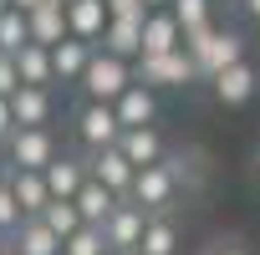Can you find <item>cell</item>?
Instances as JSON below:
<instances>
[{
    "instance_id": "obj_1",
    "label": "cell",
    "mask_w": 260,
    "mask_h": 255,
    "mask_svg": "<svg viewBox=\"0 0 260 255\" xmlns=\"http://www.w3.org/2000/svg\"><path fill=\"white\" fill-rule=\"evenodd\" d=\"M184 51H189V61H194V77L209 82V77H219L224 67L245 61V56H250V41H245L240 31L209 26V31H199V36H184Z\"/></svg>"
},
{
    "instance_id": "obj_2",
    "label": "cell",
    "mask_w": 260,
    "mask_h": 255,
    "mask_svg": "<svg viewBox=\"0 0 260 255\" xmlns=\"http://www.w3.org/2000/svg\"><path fill=\"white\" fill-rule=\"evenodd\" d=\"M179 194H184V169L174 158L153 164V169H138L133 174V189H127V199H133L143 214H164V209H179Z\"/></svg>"
},
{
    "instance_id": "obj_3",
    "label": "cell",
    "mask_w": 260,
    "mask_h": 255,
    "mask_svg": "<svg viewBox=\"0 0 260 255\" xmlns=\"http://www.w3.org/2000/svg\"><path fill=\"white\" fill-rule=\"evenodd\" d=\"M133 82H138V77H133V61H122V56H112V51H92V61H87L77 92H82V102H107V107H112Z\"/></svg>"
},
{
    "instance_id": "obj_4",
    "label": "cell",
    "mask_w": 260,
    "mask_h": 255,
    "mask_svg": "<svg viewBox=\"0 0 260 255\" xmlns=\"http://www.w3.org/2000/svg\"><path fill=\"white\" fill-rule=\"evenodd\" d=\"M61 153L56 143V128H16L6 138V169H26V174H41L51 158Z\"/></svg>"
},
{
    "instance_id": "obj_5",
    "label": "cell",
    "mask_w": 260,
    "mask_h": 255,
    "mask_svg": "<svg viewBox=\"0 0 260 255\" xmlns=\"http://www.w3.org/2000/svg\"><path fill=\"white\" fill-rule=\"evenodd\" d=\"M72 138L82 143V153L92 148H112L122 138V128H117V112L107 102H77L72 107Z\"/></svg>"
},
{
    "instance_id": "obj_6",
    "label": "cell",
    "mask_w": 260,
    "mask_h": 255,
    "mask_svg": "<svg viewBox=\"0 0 260 255\" xmlns=\"http://www.w3.org/2000/svg\"><path fill=\"white\" fill-rule=\"evenodd\" d=\"M133 77H138L148 92H169V87H189V82H199V77H194V61H189V51H169V56H138V61H133Z\"/></svg>"
},
{
    "instance_id": "obj_7",
    "label": "cell",
    "mask_w": 260,
    "mask_h": 255,
    "mask_svg": "<svg viewBox=\"0 0 260 255\" xmlns=\"http://www.w3.org/2000/svg\"><path fill=\"white\" fill-rule=\"evenodd\" d=\"M143 225H148V214H143L133 199H117V204H112V214H107L97 230H102L107 250H117V255H133V250H138V240H143Z\"/></svg>"
},
{
    "instance_id": "obj_8",
    "label": "cell",
    "mask_w": 260,
    "mask_h": 255,
    "mask_svg": "<svg viewBox=\"0 0 260 255\" xmlns=\"http://www.w3.org/2000/svg\"><path fill=\"white\" fill-rule=\"evenodd\" d=\"M209 92H214V102H219V107H245V102L260 92V67L245 56V61L224 67L219 77H209Z\"/></svg>"
},
{
    "instance_id": "obj_9",
    "label": "cell",
    "mask_w": 260,
    "mask_h": 255,
    "mask_svg": "<svg viewBox=\"0 0 260 255\" xmlns=\"http://www.w3.org/2000/svg\"><path fill=\"white\" fill-rule=\"evenodd\" d=\"M82 158H87V179H97L107 194L127 199V189H133V174H138V169L117 153V143H112V148H92V153H82Z\"/></svg>"
},
{
    "instance_id": "obj_10",
    "label": "cell",
    "mask_w": 260,
    "mask_h": 255,
    "mask_svg": "<svg viewBox=\"0 0 260 255\" xmlns=\"http://www.w3.org/2000/svg\"><path fill=\"white\" fill-rule=\"evenodd\" d=\"M117 153L133 164V169H153V164L169 158V138H164L158 122H153V128H127V133L117 138Z\"/></svg>"
},
{
    "instance_id": "obj_11",
    "label": "cell",
    "mask_w": 260,
    "mask_h": 255,
    "mask_svg": "<svg viewBox=\"0 0 260 255\" xmlns=\"http://www.w3.org/2000/svg\"><path fill=\"white\" fill-rule=\"evenodd\" d=\"M179 245H184V219H179V209H164V214H148L133 255H179Z\"/></svg>"
},
{
    "instance_id": "obj_12",
    "label": "cell",
    "mask_w": 260,
    "mask_h": 255,
    "mask_svg": "<svg viewBox=\"0 0 260 255\" xmlns=\"http://www.w3.org/2000/svg\"><path fill=\"white\" fill-rule=\"evenodd\" d=\"M41 179H46V194H51V199H77V189L87 184V158L61 148V153L41 169Z\"/></svg>"
},
{
    "instance_id": "obj_13",
    "label": "cell",
    "mask_w": 260,
    "mask_h": 255,
    "mask_svg": "<svg viewBox=\"0 0 260 255\" xmlns=\"http://www.w3.org/2000/svg\"><path fill=\"white\" fill-rule=\"evenodd\" d=\"M11 112H16V128H51L56 122V92L51 87H21L11 97Z\"/></svg>"
},
{
    "instance_id": "obj_14",
    "label": "cell",
    "mask_w": 260,
    "mask_h": 255,
    "mask_svg": "<svg viewBox=\"0 0 260 255\" xmlns=\"http://www.w3.org/2000/svg\"><path fill=\"white\" fill-rule=\"evenodd\" d=\"M112 112H117V128L127 133V128H153L158 122V92H148L143 82H133L117 102H112Z\"/></svg>"
},
{
    "instance_id": "obj_15",
    "label": "cell",
    "mask_w": 260,
    "mask_h": 255,
    "mask_svg": "<svg viewBox=\"0 0 260 255\" xmlns=\"http://www.w3.org/2000/svg\"><path fill=\"white\" fill-rule=\"evenodd\" d=\"M102 31H107V6L102 0H72L67 6V36L72 41L102 46Z\"/></svg>"
},
{
    "instance_id": "obj_16",
    "label": "cell",
    "mask_w": 260,
    "mask_h": 255,
    "mask_svg": "<svg viewBox=\"0 0 260 255\" xmlns=\"http://www.w3.org/2000/svg\"><path fill=\"white\" fill-rule=\"evenodd\" d=\"M169 51H184V31L169 11H148L143 21V51L138 56H169Z\"/></svg>"
},
{
    "instance_id": "obj_17",
    "label": "cell",
    "mask_w": 260,
    "mask_h": 255,
    "mask_svg": "<svg viewBox=\"0 0 260 255\" xmlns=\"http://www.w3.org/2000/svg\"><path fill=\"white\" fill-rule=\"evenodd\" d=\"M26 31H31V46L51 51V46L67 41V11L56 6V0H46V6H36V11L26 16Z\"/></svg>"
},
{
    "instance_id": "obj_18",
    "label": "cell",
    "mask_w": 260,
    "mask_h": 255,
    "mask_svg": "<svg viewBox=\"0 0 260 255\" xmlns=\"http://www.w3.org/2000/svg\"><path fill=\"white\" fill-rule=\"evenodd\" d=\"M0 174H6V184H11V194H16V204H21V219H36V214L51 204L41 174H26V169H0Z\"/></svg>"
},
{
    "instance_id": "obj_19",
    "label": "cell",
    "mask_w": 260,
    "mask_h": 255,
    "mask_svg": "<svg viewBox=\"0 0 260 255\" xmlns=\"http://www.w3.org/2000/svg\"><path fill=\"white\" fill-rule=\"evenodd\" d=\"M92 51L97 46H87V41H61V46H51V72H56V87H77L82 82V72H87V61H92Z\"/></svg>"
},
{
    "instance_id": "obj_20",
    "label": "cell",
    "mask_w": 260,
    "mask_h": 255,
    "mask_svg": "<svg viewBox=\"0 0 260 255\" xmlns=\"http://www.w3.org/2000/svg\"><path fill=\"white\" fill-rule=\"evenodd\" d=\"M143 21H148V16H143ZM143 21H107L97 51H112V56H122V61H138V51H143Z\"/></svg>"
},
{
    "instance_id": "obj_21",
    "label": "cell",
    "mask_w": 260,
    "mask_h": 255,
    "mask_svg": "<svg viewBox=\"0 0 260 255\" xmlns=\"http://www.w3.org/2000/svg\"><path fill=\"white\" fill-rule=\"evenodd\" d=\"M16 77H21V87H51V92H56L51 51H41V46H21V51H16Z\"/></svg>"
},
{
    "instance_id": "obj_22",
    "label": "cell",
    "mask_w": 260,
    "mask_h": 255,
    "mask_svg": "<svg viewBox=\"0 0 260 255\" xmlns=\"http://www.w3.org/2000/svg\"><path fill=\"white\" fill-rule=\"evenodd\" d=\"M11 250H16V255H61V240H56L41 219H21L16 235H11Z\"/></svg>"
},
{
    "instance_id": "obj_23",
    "label": "cell",
    "mask_w": 260,
    "mask_h": 255,
    "mask_svg": "<svg viewBox=\"0 0 260 255\" xmlns=\"http://www.w3.org/2000/svg\"><path fill=\"white\" fill-rule=\"evenodd\" d=\"M72 204H77V214H82V225H102V219L112 214V204H117V194H107V189H102L97 179H87V184L77 189V199H72Z\"/></svg>"
},
{
    "instance_id": "obj_24",
    "label": "cell",
    "mask_w": 260,
    "mask_h": 255,
    "mask_svg": "<svg viewBox=\"0 0 260 255\" xmlns=\"http://www.w3.org/2000/svg\"><path fill=\"white\" fill-rule=\"evenodd\" d=\"M169 16L179 21L184 36H199L214 26V0H169Z\"/></svg>"
},
{
    "instance_id": "obj_25",
    "label": "cell",
    "mask_w": 260,
    "mask_h": 255,
    "mask_svg": "<svg viewBox=\"0 0 260 255\" xmlns=\"http://www.w3.org/2000/svg\"><path fill=\"white\" fill-rule=\"evenodd\" d=\"M36 219H41L56 240H67V235H77V230H82V214H77V204H72V199H51Z\"/></svg>"
},
{
    "instance_id": "obj_26",
    "label": "cell",
    "mask_w": 260,
    "mask_h": 255,
    "mask_svg": "<svg viewBox=\"0 0 260 255\" xmlns=\"http://www.w3.org/2000/svg\"><path fill=\"white\" fill-rule=\"evenodd\" d=\"M21 46H31L26 16H21V11H6V16H0V56H16Z\"/></svg>"
},
{
    "instance_id": "obj_27",
    "label": "cell",
    "mask_w": 260,
    "mask_h": 255,
    "mask_svg": "<svg viewBox=\"0 0 260 255\" xmlns=\"http://www.w3.org/2000/svg\"><path fill=\"white\" fill-rule=\"evenodd\" d=\"M61 255H107V240H102V230H97V225H82L77 235H67V240H61Z\"/></svg>"
},
{
    "instance_id": "obj_28",
    "label": "cell",
    "mask_w": 260,
    "mask_h": 255,
    "mask_svg": "<svg viewBox=\"0 0 260 255\" xmlns=\"http://www.w3.org/2000/svg\"><path fill=\"white\" fill-rule=\"evenodd\" d=\"M16 225H21V204H16L6 174H0V235H16Z\"/></svg>"
},
{
    "instance_id": "obj_29",
    "label": "cell",
    "mask_w": 260,
    "mask_h": 255,
    "mask_svg": "<svg viewBox=\"0 0 260 255\" xmlns=\"http://www.w3.org/2000/svg\"><path fill=\"white\" fill-rule=\"evenodd\" d=\"M21 77H16V56H0V97H16Z\"/></svg>"
},
{
    "instance_id": "obj_30",
    "label": "cell",
    "mask_w": 260,
    "mask_h": 255,
    "mask_svg": "<svg viewBox=\"0 0 260 255\" xmlns=\"http://www.w3.org/2000/svg\"><path fill=\"white\" fill-rule=\"evenodd\" d=\"M204 255H250V245H245L240 235H224V240H214Z\"/></svg>"
},
{
    "instance_id": "obj_31",
    "label": "cell",
    "mask_w": 260,
    "mask_h": 255,
    "mask_svg": "<svg viewBox=\"0 0 260 255\" xmlns=\"http://www.w3.org/2000/svg\"><path fill=\"white\" fill-rule=\"evenodd\" d=\"M11 133H16V112H11V97H0V148H6Z\"/></svg>"
},
{
    "instance_id": "obj_32",
    "label": "cell",
    "mask_w": 260,
    "mask_h": 255,
    "mask_svg": "<svg viewBox=\"0 0 260 255\" xmlns=\"http://www.w3.org/2000/svg\"><path fill=\"white\" fill-rule=\"evenodd\" d=\"M36 6H46V0H11V11H21V16H31Z\"/></svg>"
},
{
    "instance_id": "obj_33",
    "label": "cell",
    "mask_w": 260,
    "mask_h": 255,
    "mask_svg": "<svg viewBox=\"0 0 260 255\" xmlns=\"http://www.w3.org/2000/svg\"><path fill=\"white\" fill-rule=\"evenodd\" d=\"M240 6H245V11H250V16L260 21V0H240Z\"/></svg>"
},
{
    "instance_id": "obj_34",
    "label": "cell",
    "mask_w": 260,
    "mask_h": 255,
    "mask_svg": "<svg viewBox=\"0 0 260 255\" xmlns=\"http://www.w3.org/2000/svg\"><path fill=\"white\" fill-rule=\"evenodd\" d=\"M143 6H148V11H169V0H143Z\"/></svg>"
},
{
    "instance_id": "obj_35",
    "label": "cell",
    "mask_w": 260,
    "mask_h": 255,
    "mask_svg": "<svg viewBox=\"0 0 260 255\" xmlns=\"http://www.w3.org/2000/svg\"><path fill=\"white\" fill-rule=\"evenodd\" d=\"M6 11H11V0H0V16H6Z\"/></svg>"
},
{
    "instance_id": "obj_36",
    "label": "cell",
    "mask_w": 260,
    "mask_h": 255,
    "mask_svg": "<svg viewBox=\"0 0 260 255\" xmlns=\"http://www.w3.org/2000/svg\"><path fill=\"white\" fill-rule=\"evenodd\" d=\"M214 6H240V0H214Z\"/></svg>"
},
{
    "instance_id": "obj_37",
    "label": "cell",
    "mask_w": 260,
    "mask_h": 255,
    "mask_svg": "<svg viewBox=\"0 0 260 255\" xmlns=\"http://www.w3.org/2000/svg\"><path fill=\"white\" fill-rule=\"evenodd\" d=\"M6 245H11V235H0V250H6Z\"/></svg>"
},
{
    "instance_id": "obj_38",
    "label": "cell",
    "mask_w": 260,
    "mask_h": 255,
    "mask_svg": "<svg viewBox=\"0 0 260 255\" xmlns=\"http://www.w3.org/2000/svg\"><path fill=\"white\" fill-rule=\"evenodd\" d=\"M0 255H16V250H11V245H6V250H0Z\"/></svg>"
},
{
    "instance_id": "obj_39",
    "label": "cell",
    "mask_w": 260,
    "mask_h": 255,
    "mask_svg": "<svg viewBox=\"0 0 260 255\" xmlns=\"http://www.w3.org/2000/svg\"><path fill=\"white\" fill-rule=\"evenodd\" d=\"M255 174H260V158H255Z\"/></svg>"
},
{
    "instance_id": "obj_40",
    "label": "cell",
    "mask_w": 260,
    "mask_h": 255,
    "mask_svg": "<svg viewBox=\"0 0 260 255\" xmlns=\"http://www.w3.org/2000/svg\"><path fill=\"white\" fill-rule=\"evenodd\" d=\"M107 255H117V250H107Z\"/></svg>"
}]
</instances>
